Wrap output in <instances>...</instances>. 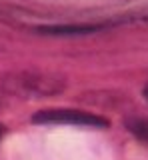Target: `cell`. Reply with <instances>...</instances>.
Returning a JSON list of instances; mask_svg holds the SVG:
<instances>
[{"label":"cell","instance_id":"3957f363","mask_svg":"<svg viewBox=\"0 0 148 160\" xmlns=\"http://www.w3.org/2000/svg\"><path fill=\"white\" fill-rule=\"evenodd\" d=\"M100 26H94V24H68V26H40L42 34H58V36H66V34H88L94 32Z\"/></svg>","mask_w":148,"mask_h":160},{"label":"cell","instance_id":"7a4b0ae2","mask_svg":"<svg viewBox=\"0 0 148 160\" xmlns=\"http://www.w3.org/2000/svg\"><path fill=\"white\" fill-rule=\"evenodd\" d=\"M34 122L42 124H74V126H88V128H106L108 120L92 112L72 108H48L34 114Z\"/></svg>","mask_w":148,"mask_h":160},{"label":"cell","instance_id":"8992f818","mask_svg":"<svg viewBox=\"0 0 148 160\" xmlns=\"http://www.w3.org/2000/svg\"><path fill=\"white\" fill-rule=\"evenodd\" d=\"M4 132H6V130H4V126H2V124H0V138L4 136Z\"/></svg>","mask_w":148,"mask_h":160},{"label":"cell","instance_id":"277c9868","mask_svg":"<svg viewBox=\"0 0 148 160\" xmlns=\"http://www.w3.org/2000/svg\"><path fill=\"white\" fill-rule=\"evenodd\" d=\"M126 128L148 146V116H134L126 120Z\"/></svg>","mask_w":148,"mask_h":160},{"label":"cell","instance_id":"6da1fadb","mask_svg":"<svg viewBox=\"0 0 148 160\" xmlns=\"http://www.w3.org/2000/svg\"><path fill=\"white\" fill-rule=\"evenodd\" d=\"M2 90L18 98H46L60 94L66 88V78L52 70H12L0 78Z\"/></svg>","mask_w":148,"mask_h":160},{"label":"cell","instance_id":"5b68a950","mask_svg":"<svg viewBox=\"0 0 148 160\" xmlns=\"http://www.w3.org/2000/svg\"><path fill=\"white\" fill-rule=\"evenodd\" d=\"M142 94H144V98H146V102H148V84L144 86V90H142Z\"/></svg>","mask_w":148,"mask_h":160}]
</instances>
